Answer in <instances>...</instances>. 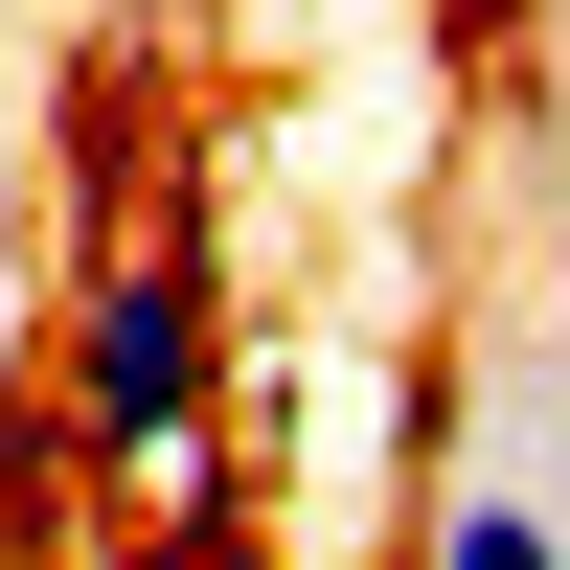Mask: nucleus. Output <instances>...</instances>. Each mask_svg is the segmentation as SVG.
Segmentation results:
<instances>
[{
  "mask_svg": "<svg viewBox=\"0 0 570 570\" xmlns=\"http://www.w3.org/2000/svg\"><path fill=\"white\" fill-rule=\"evenodd\" d=\"M46 434L115 502H183L228 456V274H206V228L69 252V297H46Z\"/></svg>",
  "mask_w": 570,
  "mask_h": 570,
  "instance_id": "1",
  "label": "nucleus"
},
{
  "mask_svg": "<svg viewBox=\"0 0 570 570\" xmlns=\"http://www.w3.org/2000/svg\"><path fill=\"white\" fill-rule=\"evenodd\" d=\"M411 570H570V502L548 480H434L411 502Z\"/></svg>",
  "mask_w": 570,
  "mask_h": 570,
  "instance_id": "2",
  "label": "nucleus"
}]
</instances>
